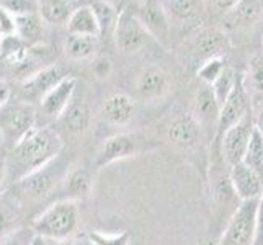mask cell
Listing matches in <instances>:
<instances>
[{"label":"cell","instance_id":"1","mask_svg":"<svg viewBox=\"0 0 263 245\" xmlns=\"http://www.w3.org/2000/svg\"><path fill=\"white\" fill-rule=\"evenodd\" d=\"M64 142L59 133L51 126H36L18 141L8 162L10 178L16 183L31 172L51 163L61 156Z\"/></svg>","mask_w":263,"mask_h":245},{"label":"cell","instance_id":"2","mask_svg":"<svg viewBox=\"0 0 263 245\" xmlns=\"http://www.w3.org/2000/svg\"><path fill=\"white\" fill-rule=\"evenodd\" d=\"M80 211L74 199H58L34 217L30 228L46 240H67L79 228Z\"/></svg>","mask_w":263,"mask_h":245},{"label":"cell","instance_id":"3","mask_svg":"<svg viewBox=\"0 0 263 245\" xmlns=\"http://www.w3.org/2000/svg\"><path fill=\"white\" fill-rule=\"evenodd\" d=\"M69 172V163L61 156L51 163L38 170L31 172L15 183V195L18 199L26 201H41L51 196L56 190L64 183V178Z\"/></svg>","mask_w":263,"mask_h":245},{"label":"cell","instance_id":"4","mask_svg":"<svg viewBox=\"0 0 263 245\" xmlns=\"http://www.w3.org/2000/svg\"><path fill=\"white\" fill-rule=\"evenodd\" d=\"M258 239V199L240 201L229 217L217 245H255Z\"/></svg>","mask_w":263,"mask_h":245},{"label":"cell","instance_id":"5","mask_svg":"<svg viewBox=\"0 0 263 245\" xmlns=\"http://www.w3.org/2000/svg\"><path fill=\"white\" fill-rule=\"evenodd\" d=\"M151 149L152 147H147L141 139H138L133 134H115L100 144V147L97 149L92 159V167L100 170L124 159L141 156V154L149 152Z\"/></svg>","mask_w":263,"mask_h":245},{"label":"cell","instance_id":"6","mask_svg":"<svg viewBox=\"0 0 263 245\" xmlns=\"http://www.w3.org/2000/svg\"><path fill=\"white\" fill-rule=\"evenodd\" d=\"M151 38V33L141 23L131 7H124L123 10H120L116 30L113 34V41L118 49L126 54L139 52L147 46Z\"/></svg>","mask_w":263,"mask_h":245},{"label":"cell","instance_id":"7","mask_svg":"<svg viewBox=\"0 0 263 245\" xmlns=\"http://www.w3.org/2000/svg\"><path fill=\"white\" fill-rule=\"evenodd\" d=\"M253 131H255V120H253V113L250 110L237 124H234L231 129L226 131L219 141H214V146L219 147L229 167L237 165L243 160Z\"/></svg>","mask_w":263,"mask_h":245},{"label":"cell","instance_id":"8","mask_svg":"<svg viewBox=\"0 0 263 245\" xmlns=\"http://www.w3.org/2000/svg\"><path fill=\"white\" fill-rule=\"evenodd\" d=\"M33 128H36V110L30 102L8 103L0 111V131L13 146Z\"/></svg>","mask_w":263,"mask_h":245},{"label":"cell","instance_id":"9","mask_svg":"<svg viewBox=\"0 0 263 245\" xmlns=\"http://www.w3.org/2000/svg\"><path fill=\"white\" fill-rule=\"evenodd\" d=\"M249 111H250V97L247 93V90L243 88L242 77H239L234 92L221 108L219 123H217V131L213 141H219L224 136V133L231 129L234 124H237Z\"/></svg>","mask_w":263,"mask_h":245},{"label":"cell","instance_id":"10","mask_svg":"<svg viewBox=\"0 0 263 245\" xmlns=\"http://www.w3.org/2000/svg\"><path fill=\"white\" fill-rule=\"evenodd\" d=\"M203 128L192 113L178 115L172 120L167 129V138L180 150H192L199 146L203 139Z\"/></svg>","mask_w":263,"mask_h":245},{"label":"cell","instance_id":"11","mask_svg":"<svg viewBox=\"0 0 263 245\" xmlns=\"http://www.w3.org/2000/svg\"><path fill=\"white\" fill-rule=\"evenodd\" d=\"M69 74L62 69L61 66H46L41 67L30 77H26L22 84V93L25 97V102H30L31 100H38L41 102V98L46 95L51 88H54L61 80H64Z\"/></svg>","mask_w":263,"mask_h":245},{"label":"cell","instance_id":"12","mask_svg":"<svg viewBox=\"0 0 263 245\" xmlns=\"http://www.w3.org/2000/svg\"><path fill=\"white\" fill-rule=\"evenodd\" d=\"M133 10L138 15L141 23L146 26L152 38L159 40L160 43H165L170 31V18L162 0H141Z\"/></svg>","mask_w":263,"mask_h":245},{"label":"cell","instance_id":"13","mask_svg":"<svg viewBox=\"0 0 263 245\" xmlns=\"http://www.w3.org/2000/svg\"><path fill=\"white\" fill-rule=\"evenodd\" d=\"M170 90V77L167 72L157 67L149 66L144 69L138 80H136V93L144 102H157L162 100Z\"/></svg>","mask_w":263,"mask_h":245},{"label":"cell","instance_id":"14","mask_svg":"<svg viewBox=\"0 0 263 245\" xmlns=\"http://www.w3.org/2000/svg\"><path fill=\"white\" fill-rule=\"evenodd\" d=\"M76 87H77L76 77L67 76L64 80H61L56 87L51 88L49 92L41 98V102H40L41 111L49 118L59 120L70 106L72 97L76 93Z\"/></svg>","mask_w":263,"mask_h":245},{"label":"cell","instance_id":"15","mask_svg":"<svg viewBox=\"0 0 263 245\" xmlns=\"http://www.w3.org/2000/svg\"><path fill=\"white\" fill-rule=\"evenodd\" d=\"M231 183L234 193L240 201H249V199H258L263 193V177L257 172H253L246 163L240 162L237 165H232L229 170Z\"/></svg>","mask_w":263,"mask_h":245},{"label":"cell","instance_id":"16","mask_svg":"<svg viewBox=\"0 0 263 245\" xmlns=\"http://www.w3.org/2000/svg\"><path fill=\"white\" fill-rule=\"evenodd\" d=\"M192 115L196 118V121L201 124L204 133L213 129L216 136L217 123H219V115H221V105L217 103L211 85L203 84V87L196 92Z\"/></svg>","mask_w":263,"mask_h":245},{"label":"cell","instance_id":"17","mask_svg":"<svg viewBox=\"0 0 263 245\" xmlns=\"http://www.w3.org/2000/svg\"><path fill=\"white\" fill-rule=\"evenodd\" d=\"M93 185H95V178L92 170H88L85 167H70L67 175L64 178V192L66 198L74 199V201H82L87 199L93 192Z\"/></svg>","mask_w":263,"mask_h":245},{"label":"cell","instance_id":"18","mask_svg":"<svg viewBox=\"0 0 263 245\" xmlns=\"http://www.w3.org/2000/svg\"><path fill=\"white\" fill-rule=\"evenodd\" d=\"M136 113L134 100L126 93H113L103 103V118L115 126H126Z\"/></svg>","mask_w":263,"mask_h":245},{"label":"cell","instance_id":"19","mask_svg":"<svg viewBox=\"0 0 263 245\" xmlns=\"http://www.w3.org/2000/svg\"><path fill=\"white\" fill-rule=\"evenodd\" d=\"M67 33L69 34H80V36H97L100 38L98 22L92 5H80L76 7L67 22Z\"/></svg>","mask_w":263,"mask_h":245},{"label":"cell","instance_id":"20","mask_svg":"<svg viewBox=\"0 0 263 245\" xmlns=\"http://www.w3.org/2000/svg\"><path fill=\"white\" fill-rule=\"evenodd\" d=\"M263 13V0H239L232 10L229 20L234 28H249L260 20Z\"/></svg>","mask_w":263,"mask_h":245},{"label":"cell","instance_id":"21","mask_svg":"<svg viewBox=\"0 0 263 245\" xmlns=\"http://www.w3.org/2000/svg\"><path fill=\"white\" fill-rule=\"evenodd\" d=\"M195 48L201 58L211 59L222 56L226 48V34L217 28H206L199 31L195 40Z\"/></svg>","mask_w":263,"mask_h":245},{"label":"cell","instance_id":"22","mask_svg":"<svg viewBox=\"0 0 263 245\" xmlns=\"http://www.w3.org/2000/svg\"><path fill=\"white\" fill-rule=\"evenodd\" d=\"M74 10L72 0H38V13L48 25H67Z\"/></svg>","mask_w":263,"mask_h":245},{"label":"cell","instance_id":"23","mask_svg":"<svg viewBox=\"0 0 263 245\" xmlns=\"http://www.w3.org/2000/svg\"><path fill=\"white\" fill-rule=\"evenodd\" d=\"M43 25H44V22H43V18L40 16L38 12L15 16V34L25 44L34 46V44L40 43L41 36L44 34Z\"/></svg>","mask_w":263,"mask_h":245},{"label":"cell","instance_id":"24","mask_svg":"<svg viewBox=\"0 0 263 245\" xmlns=\"http://www.w3.org/2000/svg\"><path fill=\"white\" fill-rule=\"evenodd\" d=\"M98 40L97 36H80V34H69L64 51L74 61H87L93 59L98 54Z\"/></svg>","mask_w":263,"mask_h":245},{"label":"cell","instance_id":"25","mask_svg":"<svg viewBox=\"0 0 263 245\" xmlns=\"http://www.w3.org/2000/svg\"><path fill=\"white\" fill-rule=\"evenodd\" d=\"M92 8H93L97 22H98L100 38H111L113 40L118 16H120V10H116V7L108 2V0H97V2L92 4Z\"/></svg>","mask_w":263,"mask_h":245},{"label":"cell","instance_id":"26","mask_svg":"<svg viewBox=\"0 0 263 245\" xmlns=\"http://www.w3.org/2000/svg\"><path fill=\"white\" fill-rule=\"evenodd\" d=\"M242 84L249 97H263V51L250 58Z\"/></svg>","mask_w":263,"mask_h":245},{"label":"cell","instance_id":"27","mask_svg":"<svg viewBox=\"0 0 263 245\" xmlns=\"http://www.w3.org/2000/svg\"><path fill=\"white\" fill-rule=\"evenodd\" d=\"M20 199L16 195H0V232L7 234L20 225L15 222L20 217Z\"/></svg>","mask_w":263,"mask_h":245},{"label":"cell","instance_id":"28","mask_svg":"<svg viewBox=\"0 0 263 245\" xmlns=\"http://www.w3.org/2000/svg\"><path fill=\"white\" fill-rule=\"evenodd\" d=\"M59 120L70 134H82L90 124V111L84 103H70V106Z\"/></svg>","mask_w":263,"mask_h":245},{"label":"cell","instance_id":"29","mask_svg":"<svg viewBox=\"0 0 263 245\" xmlns=\"http://www.w3.org/2000/svg\"><path fill=\"white\" fill-rule=\"evenodd\" d=\"M168 18L177 22H190L199 12V0H162Z\"/></svg>","mask_w":263,"mask_h":245},{"label":"cell","instance_id":"30","mask_svg":"<svg viewBox=\"0 0 263 245\" xmlns=\"http://www.w3.org/2000/svg\"><path fill=\"white\" fill-rule=\"evenodd\" d=\"M242 162L253 172H257L260 177H263V136L257 129L252 134L250 144Z\"/></svg>","mask_w":263,"mask_h":245},{"label":"cell","instance_id":"31","mask_svg":"<svg viewBox=\"0 0 263 245\" xmlns=\"http://www.w3.org/2000/svg\"><path fill=\"white\" fill-rule=\"evenodd\" d=\"M239 77L240 76L235 74V72L231 67H226V70L221 74V77L211 85L213 93H214V97L217 100V103L221 105V108H222V105L226 102H228V98L231 97V93L234 92L235 85H237Z\"/></svg>","mask_w":263,"mask_h":245},{"label":"cell","instance_id":"32","mask_svg":"<svg viewBox=\"0 0 263 245\" xmlns=\"http://www.w3.org/2000/svg\"><path fill=\"white\" fill-rule=\"evenodd\" d=\"M85 237L90 245H131V234L128 231L110 234L102 231H88Z\"/></svg>","mask_w":263,"mask_h":245},{"label":"cell","instance_id":"33","mask_svg":"<svg viewBox=\"0 0 263 245\" xmlns=\"http://www.w3.org/2000/svg\"><path fill=\"white\" fill-rule=\"evenodd\" d=\"M226 61L222 56L219 58H211V59H206L201 67L198 69V77L199 80L203 82L206 85H213L214 82L221 77V74L226 70Z\"/></svg>","mask_w":263,"mask_h":245},{"label":"cell","instance_id":"34","mask_svg":"<svg viewBox=\"0 0 263 245\" xmlns=\"http://www.w3.org/2000/svg\"><path fill=\"white\" fill-rule=\"evenodd\" d=\"M36 237L31 228H16L10 232L4 234L0 245H31Z\"/></svg>","mask_w":263,"mask_h":245},{"label":"cell","instance_id":"35","mask_svg":"<svg viewBox=\"0 0 263 245\" xmlns=\"http://www.w3.org/2000/svg\"><path fill=\"white\" fill-rule=\"evenodd\" d=\"M0 5H2L7 12H10L13 16L38 12V0H2Z\"/></svg>","mask_w":263,"mask_h":245},{"label":"cell","instance_id":"36","mask_svg":"<svg viewBox=\"0 0 263 245\" xmlns=\"http://www.w3.org/2000/svg\"><path fill=\"white\" fill-rule=\"evenodd\" d=\"M90 67H92L93 74L98 77V79H106L111 76V70H113V64H111V59L105 56V54H97V56L92 59V64H90Z\"/></svg>","mask_w":263,"mask_h":245},{"label":"cell","instance_id":"37","mask_svg":"<svg viewBox=\"0 0 263 245\" xmlns=\"http://www.w3.org/2000/svg\"><path fill=\"white\" fill-rule=\"evenodd\" d=\"M15 34V16L0 5V38Z\"/></svg>","mask_w":263,"mask_h":245},{"label":"cell","instance_id":"38","mask_svg":"<svg viewBox=\"0 0 263 245\" xmlns=\"http://www.w3.org/2000/svg\"><path fill=\"white\" fill-rule=\"evenodd\" d=\"M10 98H12L10 87H8L7 84H4V82H0V111L10 103Z\"/></svg>","mask_w":263,"mask_h":245},{"label":"cell","instance_id":"39","mask_svg":"<svg viewBox=\"0 0 263 245\" xmlns=\"http://www.w3.org/2000/svg\"><path fill=\"white\" fill-rule=\"evenodd\" d=\"M8 178H10V172H8V162H7V159L0 157V195H2L4 186H5Z\"/></svg>","mask_w":263,"mask_h":245},{"label":"cell","instance_id":"40","mask_svg":"<svg viewBox=\"0 0 263 245\" xmlns=\"http://www.w3.org/2000/svg\"><path fill=\"white\" fill-rule=\"evenodd\" d=\"M253 120H255V129L263 136V100L257 105V110L253 113Z\"/></svg>","mask_w":263,"mask_h":245},{"label":"cell","instance_id":"41","mask_svg":"<svg viewBox=\"0 0 263 245\" xmlns=\"http://www.w3.org/2000/svg\"><path fill=\"white\" fill-rule=\"evenodd\" d=\"M239 0H213V4L216 8H219V10L222 12H229L232 10V8L235 7V4H237Z\"/></svg>","mask_w":263,"mask_h":245},{"label":"cell","instance_id":"42","mask_svg":"<svg viewBox=\"0 0 263 245\" xmlns=\"http://www.w3.org/2000/svg\"><path fill=\"white\" fill-rule=\"evenodd\" d=\"M258 237H263V193L258 198Z\"/></svg>","mask_w":263,"mask_h":245},{"label":"cell","instance_id":"43","mask_svg":"<svg viewBox=\"0 0 263 245\" xmlns=\"http://www.w3.org/2000/svg\"><path fill=\"white\" fill-rule=\"evenodd\" d=\"M48 245H76L70 239L67 240H48Z\"/></svg>","mask_w":263,"mask_h":245},{"label":"cell","instance_id":"44","mask_svg":"<svg viewBox=\"0 0 263 245\" xmlns=\"http://www.w3.org/2000/svg\"><path fill=\"white\" fill-rule=\"evenodd\" d=\"M31 245H48V240H46V239H43V237H40V235H36Z\"/></svg>","mask_w":263,"mask_h":245},{"label":"cell","instance_id":"45","mask_svg":"<svg viewBox=\"0 0 263 245\" xmlns=\"http://www.w3.org/2000/svg\"><path fill=\"white\" fill-rule=\"evenodd\" d=\"M5 139H4V134H2V131H0V147H2V142H4Z\"/></svg>","mask_w":263,"mask_h":245},{"label":"cell","instance_id":"46","mask_svg":"<svg viewBox=\"0 0 263 245\" xmlns=\"http://www.w3.org/2000/svg\"><path fill=\"white\" fill-rule=\"evenodd\" d=\"M0 54H2V38H0Z\"/></svg>","mask_w":263,"mask_h":245},{"label":"cell","instance_id":"47","mask_svg":"<svg viewBox=\"0 0 263 245\" xmlns=\"http://www.w3.org/2000/svg\"><path fill=\"white\" fill-rule=\"evenodd\" d=\"M261 48H263V36H261Z\"/></svg>","mask_w":263,"mask_h":245},{"label":"cell","instance_id":"48","mask_svg":"<svg viewBox=\"0 0 263 245\" xmlns=\"http://www.w3.org/2000/svg\"><path fill=\"white\" fill-rule=\"evenodd\" d=\"M72 2H76V0H72Z\"/></svg>","mask_w":263,"mask_h":245}]
</instances>
